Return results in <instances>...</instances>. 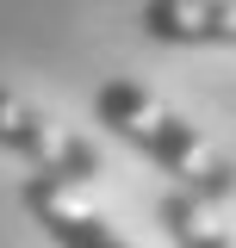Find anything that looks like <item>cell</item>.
Segmentation results:
<instances>
[{
  "mask_svg": "<svg viewBox=\"0 0 236 248\" xmlns=\"http://www.w3.org/2000/svg\"><path fill=\"white\" fill-rule=\"evenodd\" d=\"M93 118L106 124L112 137H124L137 155H149L162 174H174V192H193L205 205H218V199L236 192V161L186 112H174L162 93H149L143 81H131V75L100 81L93 87Z\"/></svg>",
  "mask_w": 236,
  "mask_h": 248,
  "instance_id": "1",
  "label": "cell"
},
{
  "mask_svg": "<svg viewBox=\"0 0 236 248\" xmlns=\"http://www.w3.org/2000/svg\"><path fill=\"white\" fill-rule=\"evenodd\" d=\"M0 149L31 161V174H50V180H68V186L100 180V149L13 87H0Z\"/></svg>",
  "mask_w": 236,
  "mask_h": 248,
  "instance_id": "2",
  "label": "cell"
},
{
  "mask_svg": "<svg viewBox=\"0 0 236 248\" xmlns=\"http://www.w3.org/2000/svg\"><path fill=\"white\" fill-rule=\"evenodd\" d=\"M19 205L31 211V223L56 248H137L112 217L93 205L87 186L50 180V174H25V180H19Z\"/></svg>",
  "mask_w": 236,
  "mask_h": 248,
  "instance_id": "3",
  "label": "cell"
},
{
  "mask_svg": "<svg viewBox=\"0 0 236 248\" xmlns=\"http://www.w3.org/2000/svg\"><path fill=\"white\" fill-rule=\"evenodd\" d=\"M155 44H236V0H143Z\"/></svg>",
  "mask_w": 236,
  "mask_h": 248,
  "instance_id": "4",
  "label": "cell"
},
{
  "mask_svg": "<svg viewBox=\"0 0 236 248\" xmlns=\"http://www.w3.org/2000/svg\"><path fill=\"white\" fill-rule=\"evenodd\" d=\"M155 223L174 236V248H236V236L211 217V205L205 199H193V192H162L155 199Z\"/></svg>",
  "mask_w": 236,
  "mask_h": 248,
  "instance_id": "5",
  "label": "cell"
}]
</instances>
